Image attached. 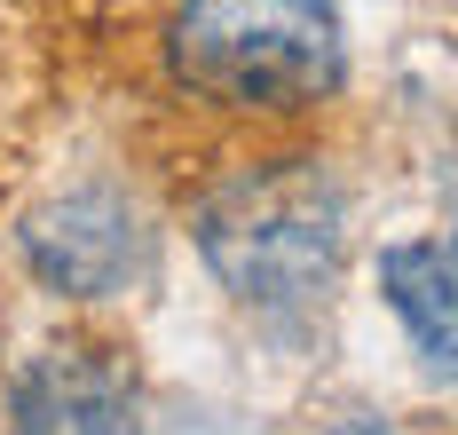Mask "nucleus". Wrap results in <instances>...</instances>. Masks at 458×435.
Listing matches in <instances>:
<instances>
[{
    "mask_svg": "<svg viewBox=\"0 0 458 435\" xmlns=\"http://www.w3.org/2000/svg\"><path fill=\"white\" fill-rule=\"evenodd\" d=\"M142 253H150L142 214L119 191H64L24 222V261L40 269V286L80 293V301L119 293L142 269Z\"/></svg>",
    "mask_w": 458,
    "mask_h": 435,
    "instance_id": "obj_3",
    "label": "nucleus"
},
{
    "mask_svg": "<svg viewBox=\"0 0 458 435\" xmlns=\"http://www.w3.org/2000/svg\"><path fill=\"white\" fill-rule=\"evenodd\" d=\"M340 222H348V206L332 191V175L309 158H284V166H261V175L229 183L222 198H206L198 253L237 301L293 309L332 277Z\"/></svg>",
    "mask_w": 458,
    "mask_h": 435,
    "instance_id": "obj_1",
    "label": "nucleus"
},
{
    "mask_svg": "<svg viewBox=\"0 0 458 435\" xmlns=\"http://www.w3.org/2000/svg\"><path fill=\"white\" fill-rule=\"evenodd\" d=\"M451 245H458V238H451Z\"/></svg>",
    "mask_w": 458,
    "mask_h": 435,
    "instance_id": "obj_7",
    "label": "nucleus"
},
{
    "mask_svg": "<svg viewBox=\"0 0 458 435\" xmlns=\"http://www.w3.org/2000/svg\"><path fill=\"white\" fill-rule=\"evenodd\" d=\"M332 435H379V428H332Z\"/></svg>",
    "mask_w": 458,
    "mask_h": 435,
    "instance_id": "obj_6",
    "label": "nucleus"
},
{
    "mask_svg": "<svg viewBox=\"0 0 458 435\" xmlns=\"http://www.w3.org/2000/svg\"><path fill=\"white\" fill-rule=\"evenodd\" d=\"M379 286L395 301L403 333L419 340V356L443 380H458V245H443V238L387 245L379 253Z\"/></svg>",
    "mask_w": 458,
    "mask_h": 435,
    "instance_id": "obj_5",
    "label": "nucleus"
},
{
    "mask_svg": "<svg viewBox=\"0 0 458 435\" xmlns=\"http://www.w3.org/2000/svg\"><path fill=\"white\" fill-rule=\"evenodd\" d=\"M16 435H135V372L119 356H103L95 340L40 348L16 372Z\"/></svg>",
    "mask_w": 458,
    "mask_h": 435,
    "instance_id": "obj_4",
    "label": "nucleus"
},
{
    "mask_svg": "<svg viewBox=\"0 0 458 435\" xmlns=\"http://www.w3.org/2000/svg\"><path fill=\"white\" fill-rule=\"evenodd\" d=\"M174 72L222 103H317L340 80V0H190Z\"/></svg>",
    "mask_w": 458,
    "mask_h": 435,
    "instance_id": "obj_2",
    "label": "nucleus"
}]
</instances>
